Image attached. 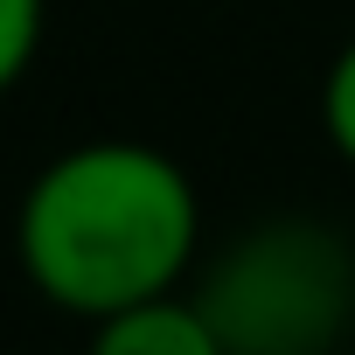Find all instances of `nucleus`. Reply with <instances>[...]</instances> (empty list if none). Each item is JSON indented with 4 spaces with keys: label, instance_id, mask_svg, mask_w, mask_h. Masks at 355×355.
<instances>
[{
    "label": "nucleus",
    "instance_id": "obj_3",
    "mask_svg": "<svg viewBox=\"0 0 355 355\" xmlns=\"http://www.w3.org/2000/svg\"><path fill=\"white\" fill-rule=\"evenodd\" d=\"M84 355H223L216 327L202 320L196 300H139V306H119L105 320H91V348Z\"/></svg>",
    "mask_w": 355,
    "mask_h": 355
},
{
    "label": "nucleus",
    "instance_id": "obj_1",
    "mask_svg": "<svg viewBox=\"0 0 355 355\" xmlns=\"http://www.w3.org/2000/svg\"><path fill=\"white\" fill-rule=\"evenodd\" d=\"M202 251V202L182 160L146 139L63 146L15 209L21 279L84 320L160 300Z\"/></svg>",
    "mask_w": 355,
    "mask_h": 355
},
{
    "label": "nucleus",
    "instance_id": "obj_5",
    "mask_svg": "<svg viewBox=\"0 0 355 355\" xmlns=\"http://www.w3.org/2000/svg\"><path fill=\"white\" fill-rule=\"evenodd\" d=\"M320 125H327L334 153L355 167V35H348V49L327 63V84H320Z\"/></svg>",
    "mask_w": 355,
    "mask_h": 355
},
{
    "label": "nucleus",
    "instance_id": "obj_2",
    "mask_svg": "<svg viewBox=\"0 0 355 355\" xmlns=\"http://www.w3.org/2000/svg\"><path fill=\"white\" fill-rule=\"evenodd\" d=\"M223 355H334L355 320V244L313 216H272L216 244L196 293Z\"/></svg>",
    "mask_w": 355,
    "mask_h": 355
},
{
    "label": "nucleus",
    "instance_id": "obj_4",
    "mask_svg": "<svg viewBox=\"0 0 355 355\" xmlns=\"http://www.w3.org/2000/svg\"><path fill=\"white\" fill-rule=\"evenodd\" d=\"M42 49V0H0V98H8Z\"/></svg>",
    "mask_w": 355,
    "mask_h": 355
}]
</instances>
